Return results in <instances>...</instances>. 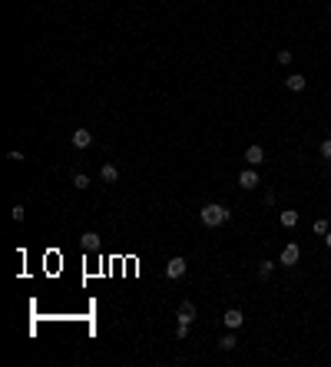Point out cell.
<instances>
[{
	"label": "cell",
	"instance_id": "obj_1",
	"mask_svg": "<svg viewBox=\"0 0 331 367\" xmlns=\"http://www.w3.org/2000/svg\"><path fill=\"white\" fill-rule=\"evenodd\" d=\"M199 218H202V225H206V228H219V225H225V222L232 218V212L225 209V205H219V202H209V205L199 212Z\"/></svg>",
	"mask_w": 331,
	"mask_h": 367
},
{
	"label": "cell",
	"instance_id": "obj_2",
	"mask_svg": "<svg viewBox=\"0 0 331 367\" xmlns=\"http://www.w3.org/2000/svg\"><path fill=\"white\" fill-rule=\"evenodd\" d=\"M298 258H301V248H298L295 242H288L285 248H281V255H278V265L292 268V265H298Z\"/></svg>",
	"mask_w": 331,
	"mask_h": 367
},
{
	"label": "cell",
	"instance_id": "obj_3",
	"mask_svg": "<svg viewBox=\"0 0 331 367\" xmlns=\"http://www.w3.org/2000/svg\"><path fill=\"white\" fill-rule=\"evenodd\" d=\"M222 324H225V328H229V331H238V328H242V324H245V314L238 311V308H229V311L222 314Z\"/></svg>",
	"mask_w": 331,
	"mask_h": 367
},
{
	"label": "cell",
	"instance_id": "obj_4",
	"mask_svg": "<svg viewBox=\"0 0 331 367\" xmlns=\"http://www.w3.org/2000/svg\"><path fill=\"white\" fill-rule=\"evenodd\" d=\"M186 258H169V262H166V278H182V274H186Z\"/></svg>",
	"mask_w": 331,
	"mask_h": 367
},
{
	"label": "cell",
	"instance_id": "obj_5",
	"mask_svg": "<svg viewBox=\"0 0 331 367\" xmlns=\"http://www.w3.org/2000/svg\"><path fill=\"white\" fill-rule=\"evenodd\" d=\"M90 143H93L90 129H73V149H90Z\"/></svg>",
	"mask_w": 331,
	"mask_h": 367
},
{
	"label": "cell",
	"instance_id": "obj_6",
	"mask_svg": "<svg viewBox=\"0 0 331 367\" xmlns=\"http://www.w3.org/2000/svg\"><path fill=\"white\" fill-rule=\"evenodd\" d=\"M238 186H242V189H258V172H255V166H249L242 175H238Z\"/></svg>",
	"mask_w": 331,
	"mask_h": 367
},
{
	"label": "cell",
	"instance_id": "obj_7",
	"mask_svg": "<svg viewBox=\"0 0 331 367\" xmlns=\"http://www.w3.org/2000/svg\"><path fill=\"white\" fill-rule=\"evenodd\" d=\"M175 317H179L182 324H192L195 321V305H192V301H182L179 311H175Z\"/></svg>",
	"mask_w": 331,
	"mask_h": 367
},
{
	"label": "cell",
	"instance_id": "obj_8",
	"mask_svg": "<svg viewBox=\"0 0 331 367\" xmlns=\"http://www.w3.org/2000/svg\"><path fill=\"white\" fill-rule=\"evenodd\" d=\"M245 162H249V166H262L265 162V149L262 146H249V149H245Z\"/></svg>",
	"mask_w": 331,
	"mask_h": 367
},
{
	"label": "cell",
	"instance_id": "obj_9",
	"mask_svg": "<svg viewBox=\"0 0 331 367\" xmlns=\"http://www.w3.org/2000/svg\"><path fill=\"white\" fill-rule=\"evenodd\" d=\"M80 245H83L86 251H96V248H100V235H96V232H83V235H80Z\"/></svg>",
	"mask_w": 331,
	"mask_h": 367
},
{
	"label": "cell",
	"instance_id": "obj_10",
	"mask_svg": "<svg viewBox=\"0 0 331 367\" xmlns=\"http://www.w3.org/2000/svg\"><path fill=\"white\" fill-rule=\"evenodd\" d=\"M285 86L292 89V93H301V89L308 86V80H305V76H301V73H292V76H288V80H285Z\"/></svg>",
	"mask_w": 331,
	"mask_h": 367
},
{
	"label": "cell",
	"instance_id": "obj_11",
	"mask_svg": "<svg viewBox=\"0 0 331 367\" xmlns=\"http://www.w3.org/2000/svg\"><path fill=\"white\" fill-rule=\"evenodd\" d=\"M278 222H281V228H295V225H298V212L295 209H285L278 215Z\"/></svg>",
	"mask_w": 331,
	"mask_h": 367
},
{
	"label": "cell",
	"instance_id": "obj_12",
	"mask_svg": "<svg viewBox=\"0 0 331 367\" xmlns=\"http://www.w3.org/2000/svg\"><path fill=\"white\" fill-rule=\"evenodd\" d=\"M100 179L106 182V186H113V182L119 179V169H116V166H103V169H100Z\"/></svg>",
	"mask_w": 331,
	"mask_h": 367
},
{
	"label": "cell",
	"instance_id": "obj_13",
	"mask_svg": "<svg viewBox=\"0 0 331 367\" xmlns=\"http://www.w3.org/2000/svg\"><path fill=\"white\" fill-rule=\"evenodd\" d=\"M219 348H222V351H235V348H238V341H235V334H232V331H229L225 337H219Z\"/></svg>",
	"mask_w": 331,
	"mask_h": 367
},
{
	"label": "cell",
	"instance_id": "obj_14",
	"mask_svg": "<svg viewBox=\"0 0 331 367\" xmlns=\"http://www.w3.org/2000/svg\"><path fill=\"white\" fill-rule=\"evenodd\" d=\"M272 271H275V262H258V278H272Z\"/></svg>",
	"mask_w": 331,
	"mask_h": 367
},
{
	"label": "cell",
	"instance_id": "obj_15",
	"mask_svg": "<svg viewBox=\"0 0 331 367\" xmlns=\"http://www.w3.org/2000/svg\"><path fill=\"white\" fill-rule=\"evenodd\" d=\"M73 189H90V175L76 172V175H73Z\"/></svg>",
	"mask_w": 331,
	"mask_h": 367
},
{
	"label": "cell",
	"instance_id": "obj_16",
	"mask_svg": "<svg viewBox=\"0 0 331 367\" xmlns=\"http://www.w3.org/2000/svg\"><path fill=\"white\" fill-rule=\"evenodd\" d=\"M312 232H315V235H328V222H325V218H318V222L312 225Z\"/></svg>",
	"mask_w": 331,
	"mask_h": 367
},
{
	"label": "cell",
	"instance_id": "obj_17",
	"mask_svg": "<svg viewBox=\"0 0 331 367\" xmlns=\"http://www.w3.org/2000/svg\"><path fill=\"white\" fill-rule=\"evenodd\" d=\"M24 215H27L24 205H13V209H10V218H13V222H24Z\"/></svg>",
	"mask_w": 331,
	"mask_h": 367
},
{
	"label": "cell",
	"instance_id": "obj_18",
	"mask_svg": "<svg viewBox=\"0 0 331 367\" xmlns=\"http://www.w3.org/2000/svg\"><path fill=\"white\" fill-rule=\"evenodd\" d=\"M275 60L281 63V66H288V63H292V53H288V50H278V53H275Z\"/></svg>",
	"mask_w": 331,
	"mask_h": 367
},
{
	"label": "cell",
	"instance_id": "obj_19",
	"mask_svg": "<svg viewBox=\"0 0 331 367\" xmlns=\"http://www.w3.org/2000/svg\"><path fill=\"white\" fill-rule=\"evenodd\" d=\"M175 337H179V341H186V337H189V324L179 321V328H175Z\"/></svg>",
	"mask_w": 331,
	"mask_h": 367
},
{
	"label": "cell",
	"instance_id": "obj_20",
	"mask_svg": "<svg viewBox=\"0 0 331 367\" xmlns=\"http://www.w3.org/2000/svg\"><path fill=\"white\" fill-rule=\"evenodd\" d=\"M321 159H331V139H321Z\"/></svg>",
	"mask_w": 331,
	"mask_h": 367
},
{
	"label": "cell",
	"instance_id": "obj_21",
	"mask_svg": "<svg viewBox=\"0 0 331 367\" xmlns=\"http://www.w3.org/2000/svg\"><path fill=\"white\" fill-rule=\"evenodd\" d=\"M325 245H328V248H331V232H328V235H325Z\"/></svg>",
	"mask_w": 331,
	"mask_h": 367
},
{
	"label": "cell",
	"instance_id": "obj_22",
	"mask_svg": "<svg viewBox=\"0 0 331 367\" xmlns=\"http://www.w3.org/2000/svg\"><path fill=\"white\" fill-rule=\"evenodd\" d=\"M328 13H331V4H328Z\"/></svg>",
	"mask_w": 331,
	"mask_h": 367
}]
</instances>
